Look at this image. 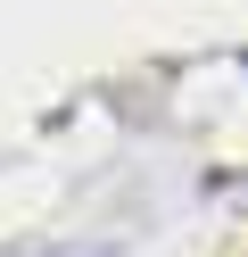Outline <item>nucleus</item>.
<instances>
[{
    "mask_svg": "<svg viewBox=\"0 0 248 257\" xmlns=\"http://www.w3.org/2000/svg\"><path fill=\"white\" fill-rule=\"evenodd\" d=\"M240 67H248V50H240Z\"/></svg>",
    "mask_w": 248,
    "mask_h": 257,
    "instance_id": "f257e3e1",
    "label": "nucleus"
}]
</instances>
